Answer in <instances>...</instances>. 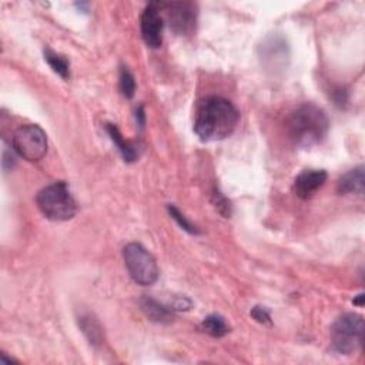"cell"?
<instances>
[{"label": "cell", "instance_id": "6da1fadb", "mask_svg": "<svg viewBox=\"0 0 365 365\" xmlns=\"http://www.w3.org/2000/svg\"><path fill=\"white\" fill-rule=\"evenodd\" d=\"M240 113L236 106L223 98L204 99L196 113L194 131L203 142L224 140L239 124Z\"/></svg>", "mask_w": 365, "mask_h": 365}, {"label": "cell", "instance_id": "7a4b0ae2", "mask_svg": "<svg viewBox=\"0 0 365 365\" xmlns=\"http://www.w3.org/2000/svg\"><path fill=\"white\" fill-rule=\"evenodd\" d=\"M328 127L330 121L326 112L312 103L298 106L287 119L288 135L298 147H312L321 143Z\"/></svg>", "mask_w": 365, "mask_h": 365}, {"label": "cell", "instance_id": "3957f363", "mask_svg": "<svg viewBox=\"0 0 365 365\" xmlns=\"http://www.w3.org/2000/svg\"><path fill=\"white\" fill-rule=\"evenodd\" d=\"M36 203L40 211L53 221H67L77 213V204L66 182L59 181L39 192Z\"/></svg>", "mask_w": 365, "mask_h": 365}, {"label": "cell", "instance_id": "277c9868", "mask_svg": "<svg viewBox=\"0 0 365 365\" xmlns=\"http://www.w3.org/2000/svg\"><path fill=\"white\" fill-rule=\"evenodd\" d=\"M364 341V319L358 314H344L331 328L333 348L343 355L357 352Z\"/></svg>", "mask_w": 365, "mask_h": 365}, {"label": "cell", "instance_id": "5b68a950", "mask_svg": "<svg viewBox=\"0 0 365 365\" xmlns=\"http://www.w3.org/2000/svg\"><path fill=\"white\" fill-rule=\"evenodd\" d=\"M123 258L130 277L140 286H152L159 279L154 257L139 243H130L123 250Z\"/></svg>", "mask_w": 365, "mask_h": 365}, {"label": "cell", "instance_id": "8992f818", "mask_svg": "<svg viewBox=\"0 0 365 365\" xmlns=\"http://www.w3.org/2000/svg\"><path fill=\"white\" fill-rule=\"evenodd\" d=\"M15 152L27 161H39L48 152V135L37 124L19 127L13 134Z\"/></svg>", "mask_w": 365, "mask_h": 365}, {"label": "cell", "instance_id": "52a82bcc", "mask_svg": "<svg viewBox=\"0 0 365 365\" xmlns=\"http://www.w3.org/2000/svg\"><path fill=\"white\" fill-rule=\"evenodd\" d=\"M167 8V18L170 27L178 34H192L196 30L197 12L196 5L187 2H178L164 5Z\"/></svg>", "mask_w": 365, "mask_h": 365}, {"label": "cell", "instance_id": "ba28073f", "mask_svg": "<svg viewBox=\"0 0 365 365\" xmlns=\"http://www.w3.org/2000/svg\"><path fill=\"white\" fill-rule=\"evenodd\" d=\"M140 29L145 43L152 49H159L163 43L164 20L157 4L149 5L140 18Z\"/></svg>", "mask_w": 365, "mask_h": 365}, {"label": "cell", "instance_id": "9c48e42d", "mask_svg": "<svg viewBox=\"0 0 365 365\" xmlns=\"http://www.w3.org/2000/svg\"><path fill=\"white\" fill-rule=\"evenodd\" d=\"M326 181V170H304L294 181V192L300 199L308 200L324 186Z\"/></svg>", "mask_w": 365, "mask_h": 365}, {"label": "cell", "instance_id": "30bf717a", "mask_svg": "<svg viewBox=\"0 0 365 365\" xmlns=\"http://www.w3.org/2000/svg\"><path fill=\"white\" fill-rule=\"evenodd\" d=\"M288 59V48L284 39L268 37L264 44H261V60L268 67H283Z\"/></svg>", "mask_w": 365, "mask_h": 365}, {"label": "cell", "instance_id": "8fae6325", "mask_svg": "<svg viewBox=\"0 0 365 365\" xmlns=\"http://www.w3.org/2000/svg\"><path fill=\"white\" fill-rule=\"evenodd\" d=\"M140 307L143 312L154 323L170 324L174 319V310L168 305H163L152 297H143L140 300Z\"/></svg>", "mask_w": 365, "mask_h": 365}, {"label": "cell", "instance_id": "7c38bea8", "mask_svg": "<svg viewBox=\"0 0 365 365\" xmlns=\"http://www.w3.org/2000/svg\"><path fill=\"white\" fill-rule=\"evenodd\" d=\"M337 190L340 194H362L364 193V167L359 166L347 174H344L340 181Z\"/></svg>", "mask_w": 365, "mask_h": 365}, {"label": "cell", "instance_id": "4fadbf2b", "mask_svg": "<svg viewBox=\"0 0 365 365\" xmlns=\"http://www.w3.org/2000/svg\"><path fill=\"white\" fill-rule=\"evenodd\" d=\"M79 326L88 340V343L93 347H99L103 344V328L98 319L91 314H83L79 317Z\"/></svg>", "mask_w": 365, "mask_h": 365}, {"label": "cell", "instance_id": "5bb4252c", "mask_svg": "<svg viewBox=\"0 0 365 365\" xmlns=\"http://www.w3.org/2000/svg\"><path fill=\"white\" fill-rule=\"evenodd\" d=\"M106 130L110 135L112 142L114 143V146L117 147V150L120 152V154L123 156L124 161H134L137 157H139V149H137L135 145H133L131 142H127L123 139L121 133L119 131V128L114 124H106Z\"/></svg>", "mask_w": 365, "mask_h": 365}, {"label": "cell", "instance_id": "9a60e30c", "mask_svg": "<svg viewBox=\"0 0 365 365\" xmlns=\"http://www.w3.org/2000/svg\"><path fill=\"white\" fill-rule=\"evenodd\" d=\"M201 328L206 334L215 337V338L224 337L225 334L230 333V327H228V324L225 323V319L221 315H217V314H211V315L206 317L203 319Z\"/></svg>", "mask_w": 365, "mask_h": 365}, {"label": "cell", "instance_id": "2e32d148", "mask_svg": "<svg viewBox=\"0 0 365 365\" xmlns=\"http://www.w3.org/2000/svg\"><path fill=\"white\" fill-rule=\"evenodd\" d=\"M44 59H46V62L49 63V66L53 69L55 73H58L63 79H69V76H70L69 67L70 66H69V62H67L66 58L60 56L59 53H56V52H53L52 49L48 48L44 51Z\"/></svg>", "mask_w": 365, "mask_h": 365}, {"label": "cell", "instance_id": "e0dca14e", "mask_svg": "<svg viewBox=\"0 0 365 365\" xmlns=\"http://www.w3.org/2000/svg\"><path fill=\"white\" fill-rule=\"evenodd\" d=\"M119 86H120V91L121 95L127 99H131L134 96L135 91V80L133 77V74L130 73V70L127 67H121L120 69V77H119Z\"/></svg>", "mask_w": 365, "mask_h": 365}, {"label": "cell", "instance_id": "ac0fdd59", "mask_svg": "<svg viewBox=\"0 0 365 365\" xmlns=\"http://www.w3.org/2000/svg\"><path fill=\"white\" fill-rule=\"evenodd\" d=\"M167 210H168V213H170V215H171V218L182 228V230L185 232H187V233H190V234H200V232H199V228L196 227V225H193L186 217H185V214H182L175 206H173V204H168L167 206Z\"/></svg>", "mask_w": 365, "mask_h": 365}, {"label": "cell", "instance_id": "d6986e66", "mask_svg": "<svg viewBox=\"0 0 365 365\" xmlns=\"http://www.w3.org/2000/svg\"><path fill=\"white\" fill-rule=\"evenodd\" d=\"M213 203H214V206H215V208L218 210L220 214H223L224 217H230L232 215V204H230V201H228V199L223 193H220L218 190H214Z\"/></svg>", "mask_w": 365, "mask_h": 365}, {"label": "cell", "instance_id": "ffe728a7", "mask_svg": "<svg viewBox=\"0 0 365 365\" xmlns=\"http://www.w3.org/2000/svg\"><path fill=\"white\" fill-rule=\"evenodd\" d=\"M251 317L260 324H271V317L264 307H254L251 310Z\"/></svg>", "mask_w": 365, "mask_h": 365}, {"label": "cell", "instance_id": "44dd1931", "mask_svg": "<svg viewBox=\"0 0 365 365\" xmlns=\"http://www.w3.org/2000/svg\"><path fill=\"white\" fill-rule=\"evenodd\" d=\"M135 117H137V120H139V124H140V126L145 124V112H143V107H142V106H140L139 109H137Z\"/></svg>", "mask_w": 365, "mask_h": 365}]
</instances>
